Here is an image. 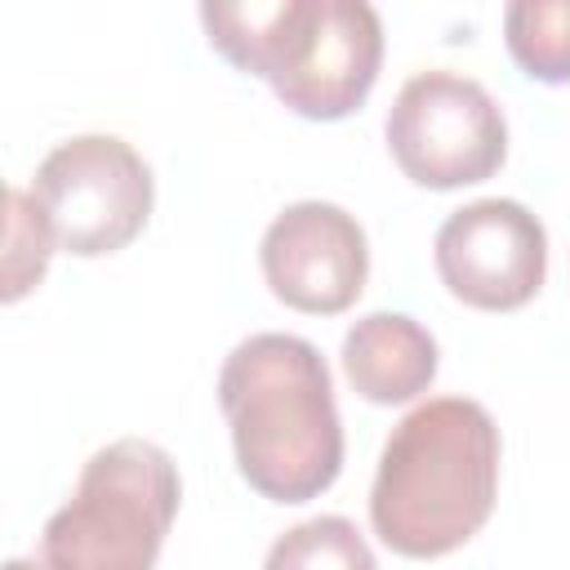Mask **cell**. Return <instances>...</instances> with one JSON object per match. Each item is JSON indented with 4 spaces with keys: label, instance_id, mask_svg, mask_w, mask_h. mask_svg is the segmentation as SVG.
Here are the masks:
<instances>
[{
    "label": "cell",
    "instance_id": "obj_7",
    "mask_svg": "<svg viewBox=\"0 0 570 570\" xmlns=\"http://www.w3.org/2000/svg\"><path fill=\"white\" fill-rule=\"evenodd\" d=\"M432 258L441 285L459 303L481 312H517L548 276V232L521 200L485 196L441 223Z\"/></svg>",
    "mask_w": 570,
    "mask_h": 570
},
{
    "label": "cell",
    "instance_id": "obj_11",
    "mask_svg": "<svg viewBox=\"0 0 570 570\" xmlns=\"http://www.w3.org/2000/svg\"><path fill=\"white\" fill-rule=\"evenodd\" d=\"M263 570H379L365 534L347 517H312L289 525L272 548Z\"/></svg>",
    "mask_w": 570,
    "mask_h": 570
},
{
    "label": "cell",
    "instance_id": "obj_12",
    "mask_svg": "<svg viewBox=\"0 0 570 570\" xmlns=\"http://www.w3.org/2000/svg\"><path fill=\"white\" fill-rule=\"evenodd\" d=\"M4 205H9V232H4V289H0V298L18 303L31 285H40V276L49 267V254L58 245H53V236H49L31 191L9 187Z\"/></svg>",
    "mask_w": 570,
    "mask_h": 570
},
{
    "label": "cell",
    "instance_id": "obj_8",
    "mask_svg": "<svg viewBox=\"0 0 570 570\" xmlns=\"http://www.w3.org/2000/svg\"><path fill=\"white\" fill-rule=\"evenodd\" d=\"M267 289L312 316L347 312L370 276V245L361 223L330 200H298L285 205L258 245Z\"/></svg>",
    "mask_w": 570,
    "mask_h": 570
},
{
    "label": "cell",
    "instance_id": "obj_10",
    "mask_svg": "<svg viewBox=\"0 0 570 570\" xmlns=\"http://www.w3.org/2000/svg\"><path fill=\"white\" fill-rule=\"evenodd\" d=\"M503 40L530 80H570V0H517L503 9Z\"/></svg>",
    "mask_w": 570,
    "mask_h": 570
},
{
    "label": "cell",
    "instance_id": "obj_2",
    "mask_svg": "<svg viewBox=\"0 0 570 570\" xmlns=\"http://www.w3.org/2000/svg\"><path fill=\"white\" fill-rule=\"evenodd\" d=\"M499 499V428L481 401L432 396L383 441L370 485L374 534L414 561L463 548Z\"/></svg>",
    "mask_w": 570,
    "mask_h": 570
},
{
    "label": "cell",
    "instance_id": "obj_4",
    "mask_svg": "<svg viewBox=\"0 0 570 570\" xmlns=\"http://www.w3.org/2000/svg\"><path fill=\"white\" fill-rule=\"evenodd\" d=\"M178 463L142 436L102 445L76 494L45 521L40 561L49 570H151L178 517Z\"/></svg>",
    "mask_w": 570,
    "mask_h": 570
},
{
    "label": "cell",
    "instance_id": "obj_1",
    "mask_svg": "<svg viewBox=\"0 0 570 570\" xmlns=\"http://www.w3.org/2000/svg\"><path fill=\"white\" fill-rule=\"evenodd\" d=\"M236 468L272 503H307L343 472V423L325 356L298 334H249L218 370Z\"/></svg>",
    "mask_w": 570,
    "mask_h": 570
},
{
    "label": "cell",
    "instance_id": "obj_5",
    "mask_svg": "<svg viewBox=\"0 0 570 570\" xmlns=\"http://www.w3.org/2000/svg\"><path fill=\"white\" fill-rule=\"evenodd\" d=\"M31 200L58 249L102 258L125 249L147 227L156 183L147 160L125 138L80 134L40 160Z\"/></svg>",
    "mask_w": 570,
    "mask_h": 570
},
{
    "label": "cell",
    "instance_id": "obj_13",
    "mask_svg": "<svg viewBox=\"0 0 570 570\" xmlns=\"http://www.w3.org/2000/svg\"><path fill=\"white\" fill-rule=\"evenodd\" d=\"M4 570H49L45 561H27V557H13V561H4Z\"/></svg>",
    "mask_w": 570,
    "mask_h": 570
},
{
    "label": "cell",
    "instance_id": "obj_6",
    "mask_svg": "<svg viewBox=\"0 0 570 570\" xmlns=\"http://www.w3.org/2000/svg\"><path fill=\"white\" fill-rule=\"evenodd\" d=\"M383 134L401 174L432 191L485 183L508 156L503 107L459 71L410 76L387 107Z\"/></svg>",
    "mask_w": 570,
    "mask_h": 570
},
{
    "label": "cell",
    "instance_id": "obj_9",
    "mask_svg": "<svg viewBox=\"0 0 570 570\" xmlns=\"http://www.w3.org/2000/svg\"><path fill=\"white\" fill-rule=\"evenodd\" d=\"M347 383L374 405H405L436 379V338L405 312H370L343 338Z\"/></svg>",
    "mask_w": 570,
    "mask_h": 570
},
{
    "label": "cell",
    "instance_id": "obj_3",
    "mask_svg": "<svg viewBox=\"0 0 570 570\" xmlns=\"http://www.w3.org/2000/svg\"><path fill=\"white\" fill-rule=\"evenodd\" d=\"M209 45L307 120L352 116L383 62V22L365 0H240L200 4Z\"/></svg>",
    "mask_w": 570,
    "mask_h": 570
}]
</instances>
